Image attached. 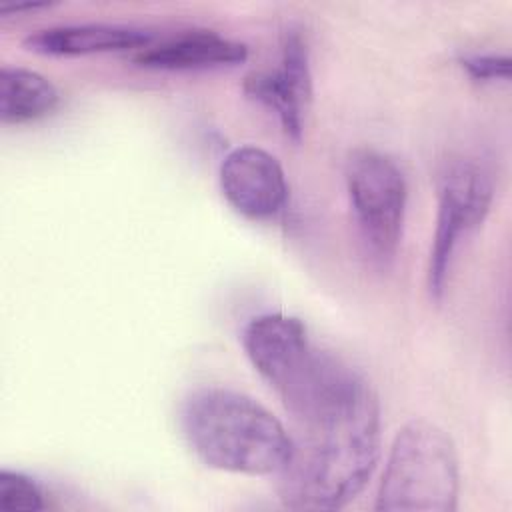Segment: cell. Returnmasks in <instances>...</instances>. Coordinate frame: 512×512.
<instances>
[{
	"mask_svg": "<svg viewBox=\"0 0 512 512\" xmlns=\"http://www.w3.org/2000/svg\"><path fill=\"white\" fill-rule=\"evenodd\" d=\"M292 454L278 472L292 510H338L370 480L380 456V404L362 374L322 412L296 424Z\"/></svg>",
	"mask_w": 512,
	"mask_h": 512,
	"instance_id": "1",
	"label": "cell"
},
{
	"mask_svg": "<svg viewBox=\"0 0 512 512\" xmlns=\"http://www.w3.org/2000/svg\"><path fill=\"white\" fill-rule=\"evenodd\" d=\"M180 422L194 454L216 470L246 476L278 474L292 454V436L284 424L238 390H194L182 406Z\"/></svg>",
	"mask_w": 512,
	"mask_h": 512,
	"instance_id": "2",
	"label": "cell"
},
{
	"mask_svg": "<svg viewBox=\"0 0 512 512\" xmlns=\"http://www.w3.org/2000/svg\"><path fill=\"white\" fill-rule=\"evenodd\" d=\"M242 346L294 422L324 410L358 376L356 370L318 348L306 326L286 314L252 318L244 328Z\"/></svg>",
	"mask_w": 512,
	"mask_h": 512,
	"instance_id": "3",
	"label": "cell"
},
{
	"mask_svg": "<svg viewBox=\"0 0 512 512\" xmlns=\"http://www.w3.org/2000/svg\"><path fill=\"white\" fill-rule=\"evenodd\" d=\"M460 492L456 446L438 424L416 418L390 446L374 508L380 512H454Z\"/></svg>",
	"mask_w": 512,
	"mask_h": 512,
	"instance_id": "4",
	"label": "cell"
},
{
	"mask_svg": "<svg viewBox=\"0 0 512 512\" xmlns=\"http://www.w3.org/2000/svg\"><path fill=\"white\" fill-rule=\"evenodd\" d=\"M346 188L360 238L378 262L394 258L404 230L408 188L398 164L374 148H356L346 160Z\"/></svg>",
	"mask_w": 512,
	"mask_h": 512,
	"instance_id": "5",
	"label": "cell"
},
{
	"mask_svg": "<svg viewBox=\"0 0 512 512\" xmlns=\"http://www.w3.org/2000/svg\"><path fill=\"white\" fill-rule=\"evenodd\" d=\"M494 184L488 172L468 160L452 162L440 176L438 214L428 256V292L440 300L460 240L480 226L492 206Z\"/></svg>",
	"mask_w": 512,
	"mask_h": 512,
	"instance_id": "6",
	"label": "cell"
},
{
	"mask_svg": "<svg viewBox=\"0 0 512 512\" xmlns=\"http://www.w3.org/2000/svg\"><path fill=\"white\" fill-rule=\"evenodd\" d=\"M244 92L270 108L284 134L300 142L306 112L312 100V74L308 44L300 28H288L282 34V56L274 70L252 72L244 78Z\"/></svg>",
	"mask_w": 512,
	"mask_h": 512,
	"instance_id": "7",
	"label": "cell"
},
{
	"mask_svg": "<svg viewBox=\"0 0 512 512\" xmlns=\"http://www.w3.org/2000/svg\"><path fill=\"white\" fill-rule=\"evenodd\" d=\"M220 188L228 204L252 220L276 216L288 200L280 162L258 146H238L224 158Z\"/></svg>",
	"mask_w": 512,
	"mask_h": 512,
	"instance_id": "8",
	"label": "cell"
},
{
	"mask_svg": "<svg viewBox=\"0 0 512 512\" xmlns=\"http://www.w3.org/2000/svg\"><path fill=\"white\" fill-rule=\"evenodd\" d=\"M248 58L244 42L212 30H188L156 46L142 48L134 62L150 70H208L236 66Z\"/></svg>",
	"mask_w": 512,
	"mask_h": 512,
	"instance_id": "9",
	"label": "cell"
},
{
	"mask_svg": "<svg viewBox=\"0 0 512 512\" xmlns=\"http://www.w3.org/2000/svg\"><path fill=\"white\" fill-rule=\"evenodd\" d=\"M154 34L126 24H62L32 32L24 38L30 52L44 56H86L100 52L132 50L150 46Z\"/></svg>",
	"mask_w": 512,
	"mask_h": 512,
	"instance_id": "10",
	"label": "cell"
},
{
	"mask_svg": "<svg viewBox=\"0 0 512 512\" xmlns=\"http://www.w3.org/2000/svg\"><path fill=\"white\" fill-rule=\"evenodd\" d=\"M56 86L36 70L4 66L0 70V120L24 124L50 114L58 106Z\"/></svg>",
	"mask_w": 512,
	"mask_h": 512,
	"instance_id": "11",
	"label": "cell"
},
{
	"mask_svg": "<svg viewBox=\"0 0 512 512\" xmlns=\"http://www.w3.org/2000/svg\"><path fill=\"white\" fill-rule=\"evenodd\" d=\"M40 486L22 472L0 470V510L4 512H38L44 508Z\"/></svg>",
	"mask_w": 512,
	"mask_h": 512,
	"instance_id": "12",
	"label": "cell"
},
{
	"mask_svg": "<svg viewBox=\"0 0 512 512\" xmlns=\"http://www.w3.org/2000/svg\"><path fill=\"white\" fill-rule=\"evenodd\" d=\"M462 68L480 82H494V80H510V58L506 54L496 52H476L460 56Z\"/></svg>",
	"mask_w": 512,
	"mask_h": 512,
	"instance_id": "13",
	"label": "cell"
},
{
	"mask_svg": "<svg viewBox=\"0 0 512 512\" xmlns=\"http://www.w3.org/2000/svg\"><path fill=\"white\" fill-rule=\"evenodd\" d=\"M50 6V2H22V4H2L0 6V14L6 16V14H18L22 10H38V8H46Z\"/></svg>",
	"mask_w": 512,
	"mask_h": 512,
	"instance_id": "14",
	"label": "cell"
}]
</instances>
